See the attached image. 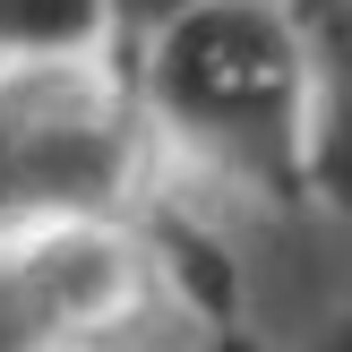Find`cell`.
Returning <instances> with one entry per match:
<instances>
[{
	"instance_id": "3",
	"label": "cell",
	"mask_w": 352,
	"mask_h": 352,
	"mask_svg": "<svg viewBox=\"0 0 352 352\" xmlns=\"http://www.w3.org/2000/svg\"><path fill=\"white\" fill-rule=\"evenodd\" d=\"M155 292L138 215L9 223L0 232V352H86L129 327Z\"/></svg>"
},
{
	"instance_id": "4",
	"label": "cell",
	"mask_w": 352,
	"mask_h": 352,
	"mask_svg": "<svg viewBox=\"0 0 352 352\" xmlns=\"http://www.w3.org/2000/svg\"><path fill=\"white\" fill-rule=\"evenodd\" d=\"M103 52V0H0V60Z\"/></svg>"
},
{
	"instance_id": "1",
	"label": "cell",
	"mask_w": 352,
	"mask_h": 352,
	"mask_svg": "<svg viewBox=\"0 0 352 352\" xmlns=\"http://www.w3.org/2000/svg\"><path fill=\"white\" fill-rule=\"evenodd\" d=\"M120 69L155 146L292 215L344 206L352 0H189Z\"/></svg>"
},
{
	"instance_id": "2",
	"label": "cell",
	"mask_w": 352,
	"mask_h": 352,
	"mask_svg": "<svg viewBox=\"0 0 352 352\" xmlns=\"http://www.w3.org/2000/svg\"><path fill=\"white\" fill-rule=\"evenodd\" d=\"M155 129L112 52L0 60V232L9 223L138 215L155 181Z\"/></svg>"
},
{
	"instance_id": "5",
	"label": "cell",
	"mask_w": 352,
	"mask_h": 352,
	"mask_svg": "<svg viewBox=\"0 0 352 352\" xmlns=\"http://www.w3.org/2000/svg\"><path fill=\"white\" fill-rule=\"evenodd\" d=\"M189 0H103V52H129V43H146L155 26H164V17H181Z\"/></svg>"
}]
</instances>
